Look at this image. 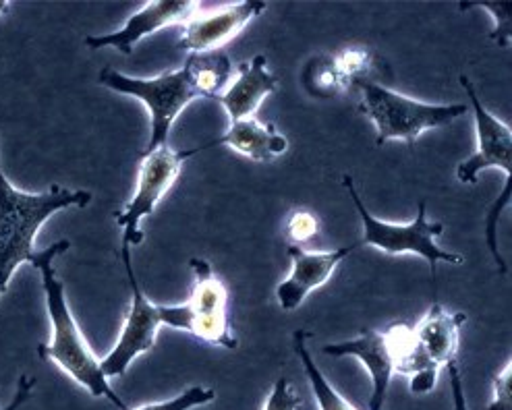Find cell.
<instances>
[{
    "instance_id": "277c9868",
    "label": "cell",
    "mask_w": 512,
    "mask_h": 410,
    "mask_svg": "<svg viewBox=\"0 0 512 410\" xmlns=\"http://www.w3.org/2000/svg\"><path fill=\"white\" fill-rule=\"evenodd\" d=\"M189 268L193 272L191 295L181 305H158L162 326L193 334L199 340L226 350H235L239 344L231 332L229 290L206 259L193 257Z\"/></svg>"
},
{
    "instance_id": "ac0fdd59",
    "label": "cell",
    "mask_w": 512,
    "mask_h": 410,
    "mask_svg": "<svg viewBox=\"0 0 512 410\" xmlns=\"http://www.w3.org/2000/svg\"><path fill=\"white\" fill-rule=\"evenodd\" d=\"M293 344H295V353L303 365V371L307 375V382L311 386V392H314L318 410H357L347 398L340 396L332 386L328 379L324 377V373L320 371L318 363L311 357L309 348H307V332L297 330L293 336Z\"/></svg>"
},
{
    "instance_id": "7a4b0ae2",
    "label": "cell",
    "mask_w": 512,
    "mask_h": 410,
    "mask_svg": "<svg viewBox=\"0 0 512 410\" xmlns=\"http://www.w3.org/2000/svg\"><path fill=\"white\" fill-rule=\"evenodd\" d=\"M90 191H71L59 185L44 193H27L9 183L0 162V297L5 295L17 268L34 261V241L40 228L65 208H85Z\"/></svg>"
},
{
    "instance_id": "4316f807",
    "label": "cell",
    "mask_w": 512,
    "mask_h": 410,
    "mask_svg": "<svg viewBox=\"0 0 512 410\" xmlns=\"http://www.w3.org/2000/svg\"><path fill=\"white\" fill-rule=\"evenodd\" d=\"M34 388H36V379L30 377V375H21L17 379V390H15L13 400L7 406L0 408V410H19L27 400H30Z\"/></svg>"
},
{
    "instance_id": "ffe728a7",
    "label": "cell",
    "mask_w": 512,
    "mask_h": 410,
    "mask_svg": "<svg viewBox=\"0 0 512 410\" xmlns=\"http://www.w3.org/2000/svg\"><path fill=\"white\" fill-rule=\"evenodd\" d=\"M332 58H334L340 75H343L353 87V81L367 79L365 75L372 71L376 54L369 48H345V50L336 52Z\"/></svg>"
},
{
    "instance_id": "cb8c5ba5",
    "label": "cell",
    "mask_w": 512,
    "mask_h": 410,
    "mask_svg": "<svg viewBox=\"0 0 512 410\" xmlns=\"http://www.w3.org/2000/svg\"><path fill=\"white\" fill-rule=\"evenodd\" d=\"M301 398L297 396V392L293 390L291 382L287 377H278V382L274 384L264 410H299L301 406Z\"/></svg>"
},
{
    "instance_id": "7c38bea8",
    "label": "cell",
    "mask_w": 512,
    "mask_h": 410,
    "mask_svg": "<svg viewBox=\"0 0 512 410\" xmlns=\"http://www.w3.org/2000/svg\"><path fill=\"white\" fill-rule=\"evenodd\" d=\"M359 247H361V241L347 247H338L334 251L309 253L299 245H289L287 253L293 263V272L276 288V299L280 309L287 313L295 311L307 299V295H311L316 288L324 286L330 280L338 263L345 261L347 255H351Z\"/></svg>"
},
{
    "instance_id": "8fae6325",
    "label": "cell",
    "mask_w": 512,
    "mask_h": 410,
    "mask_svg": "<svg viewBox=\"0 0 512 410\" xmlns=\"http://www.w3.org/2000/svg\"><path fill=\"white\" fill-rule=\"evenodd\" d=\"M266 9L268 5L262 0H243V3L224 5L210 13H197L187 25H183L179 48L189 54L222 50V46L235 40L245 25L260 17Z\"/></svg>"
},
{
    "instance_id": "603a6c76",
    "label": "cell",
    "mask_w": 512,
    "mask_h": 410,
    "mask_svg": "<svg viewBox=\"0 0 512 410\" xmlns=\"http://www.w3.org/2000/svg\"><path fill=\"white\" fill-rule=\"evenodd\" d=\"M320 220L305 210L293 212V216L287 222V234L293 243H307L318 234Z\"/></svg>"
},
{
    "instance_id": "484cf974",
    "label": "cell",
    "mask_w": 512,
    "mask_h": 410,
    "mask_svg": "<svg viewBox=\"0 0 512 410\" xmlns=\"http://www.w3.org/2000/svg\"><path fill=\"white\" fill-rule=\"evenodd\" d=\"M446 369H448V375H450V392H452V400H454V410H469L467 408V398H465V392H463L461 369H459L457 361L448 363Z\"/></svg>"
},
{
    "instance_id": "3957f363",
    "label": "cell",
    "mask_w": 512,
    "mask_h": 410,
    "mask_svg": "<svg viewBox=\"0 0 512 410\" xmlns=\"http://www.w3.org/2000/svg\"><path fill=\"white\" fill-rule=\"evenodd\" d=\"M353 87L361 92L357 110L372 119L378 129V145H384L390 139H403L409 143V148H413V143L425 131L450 125L467 114L465 104L417 102L372 79H357L353 81Z\"/></svg>"
},
{
    "instance_id": "2e32d148",
    "label": "cell",
    "mask_w": 512,
    "mask_h": 410,
    "mask_svg": "<svg viewBox=\"0 0 512 410\" xmlns=\"http://www.w3.org/2000/svg\"><path fill=\"white\" fill-rule=\"evenodd\" d=\"M465 321V313H452L440 303H434L419 324L413 326V334L425 357L438 369L457 361L459 334Z\"/></svg>"
},
{
    "instance_id": "5bb4252c",
    "label": "cell",
    "mask_w": 512,
    "mask_h": 410,
    "mask_svg": "<svg viewBox=\"0 0 512 410\" xmlns=\"http://www.w3.org/2000/svg\"><path fill=\"white\" fill-rule=\"evenodd\" d=\"M237 79L216 98L229 114L231 123L251 119L260 104L278 90V79L268 71V58L255 54L249 63L237 67Z\"/></svg>"
},
{
    "instance_id": "ba28073f",
    "label": "cell",
    "mask_w": 512,
    "mask_h": 410,
    "mask_svg": "<svg viewBox=\"0 0 512 410\" xmlns=\"http://www.w3.org/2000/svg\"><path fill=\"white\" fill-rule=\"evenodd\" d=\"M183 162L185 160L181 154L170 150L168 145L139 156L135 195L125 205L123 212L115 214L117 224L123 228V245L133 247L144 241V232H141L139 224L156 210L162 197L175 187Z\"/></svg>"
},
{
    "instance_id": "9a60e30c",
    "label": "cell",
    "mask_w": 512,
    "mask_h": 410,
    "mask_svg": "<svg viewBox=\"0 0 512 410\" xmlns=\"http://www.w3.org/2000/svg\"><path fill=\"white\" fill-rule=\"evenodd\" d=\"M218 145H226V148L243 154L245 158H251L253 162H270L272 158L289 150V141L276 131L274 125H264L251 116V119L231 123L229 131L222 137L208 141L204 145H197V148L183 150L179 154L183 160H187L199 152L218 148Z\"/></svg>"
},
{
    "instance_id": "6da1fadb",
    "label": "cell",
    "mask_w": 512,
    "mask_h": 410,
    "mask_svg": "<svg viewBox=\"0 0 512 410\" xmlns=\"http://www.w3.org/2000/svg\"><path fill=\"white\" fill-rule=\"evenodd\" d=\"M71 249V243L67 239H61L48 249L36 251L32 268L40 272L44 299H46V311L50 317L52 338L46 344L38 346V357L46 363L59 365L73 382H77L81 388L88 390L94 398H106L108 402L115 404L119 410H129V406L121 400L119 394L110 388L108 377L104 375L100 367V359L92 353V348L81 334L77 321L71 313L65 282L56 274L54 257L63 255Z\"/></svg>"
},
{
    "instance_id": "44dd1931",
    "label": "cell",
    "mask_w": 512,
    "mask_h": 410,
    "mask_svg": "<svg viewBox=\"0 0 512 410\" xmlns=\"http://www.w3.org/2000/svg\"><path fill=\"white\" fill-rule=\"evenodd\" d=\"M216 400V392L210 388H202V386H193L185 392H181L179 396L170 398L166 402H154V404H144L139 408H129V410H191L195 406H204Z\"/></svg>"
},
{
    "instance_id": "d6986e66",
    "label": "cell",
    "mask_w": 512,
    "mask_h": 410,
    "mask_svg": "<svg viewBox=\"0 0 512 410\" xmlns=\"http://www.w3.org/2000/svg\"><path fill=\"white\" fill-rule=\"evenodd\" d=\"M301 81L307 94L314 98H332L351 87V83L340 75L334 58L326 54L311 58L301 73Z\"/></svg>"
},
{
    "instance_id": "52a82bcc",
    "label": "cell",
    "mask_w": 512,
    "mask_h": 410,
    "mask_svg": "<svg viewBox=\"0 0 512 410\" xmlns=\"http://www.w3.org/2000/svg\"><path fill=\"white\" fill-rule=\"evenodd\" d=\"M121 259L123 266L129 278V288H131V301L125 313V324L123 332L115 344V348L100 361V367L106 377H121L127 373L131 363L139 357L146 355L156 346L158 332L162 328V319H160V309L154 305L146 292L141 290L135 272H133V261H131V247L123 245L121 247Z\"/></svg>"
},
{
    "instance_id": "30bf717a",
    "label": "cell",
    "mask_w": 512,
    "mask_h": 410,
    "mask_svg": "<svg viewBox=\"0 0 512 410\" xmlns=\"http://www.w3.org/2000/svg\"><path fill=\"white\" fill-rule=\"evenodd\" d=\"M199 11L197 0H152L146 3L129 21L112 34L88 36L83 42L92 50L115 48L123 54H131L135 44L164 27L187 25Z\"/></svg>"
},
{
    "instance_id": "8992f818",
    "label": "cell",
    "mask_w": 512,
    "mask_h": 410,
    "mask_svg": "<svg viewBox=\"0 0 512 410\" xmlns=\"http://www.w3.org/2000/svg\"><path fill=\"white\" fill-rule=\"evenodd\" d=\"M98 81L112 92L133 96L135 100L146 104L152 121V135L146 152L158 150L162 145H166L170 127L177 121V116L193 100H197V94L185 69L166 71L152 79H139L129 77L112 67H104L98 73Z\"/></svg>"
},
{
    "instance_id": "9c48e42d",
    "label": "cell",
    "mask_w": 512,
    "mask_h": 410,
    "mask_svg": "<svg viewBox=\"0 0 512 410\" xmlns=\"http://www.w3.org/2000/svg\"><path fill=\"white\" fill-rule=\"evenodd\" d=\"M461 87L467 92V98L473 106L475 114V131H477V152L459 164L457 179L463 185H475L477 177L483 170H502L506 174V181L512 179V131L506 123L488 108L481 104L477 96V87L467 75L459 77Z\"/></svg>"
},
{
    "instance_id": "5b68a950",
    "label": "cell",
    "mask_w": 512,
    "mask_h": 410,
    "mask_svg": "<svg viewBox=\"0 0 512 410\" xmlns=\"http://www.w3.org/2000/svg\"><path fill=\"white\" fill-rule=\"evenodd\" d=\"M343 185L347 193L351 195V201L361 216L363 222V239L361 245L376 247L388 255H401V253H415L421 255L425 261L430 263V274L436 278V266L440 261L454 263V266H463L465 257L457 253H448L438 247L436 239L444 232L442 222H428V203L419 201L417 205V218L409 224H392L374 218L367 212L365 203L361 201L357 187L353 183V177L345 174Z\"/></svg>"
},
{
    "instance_id": "4fadbf2b",
    "label": "cell",
    "mask_w": 512,
    "mask_h": 410,
    "mask_svg": "<svg viewBox=\"0 0 512 410\" xmlns=\"http://www.w3.org/2000/svg\"><path fill=\"white\" fill-rule=\"evenodd\" d=\"M324 353L332 357H357L365 369L372 375L374 392L369 398V410H382L388 394L390 379L394 373L392 348L386 330L378 332L374 328H365L357 338L326 344Z\"/></svg>"
},
{
    "instance_id": "d4e9b609",
    "label": "cell",
    "mask_w": 512,
    "mask_h": 410,
    "mask_svg": "<svg viewBox=\"0 0 512 410\" xmlns=\"http://www.w3.org/2000/svg\"><path fill=\"white\" fill-rule=\"evenodd\" d=\"M488 410H512V363L494 377V398Z\"/></svg>"
},
{
    "instance_id": "e0dca14e",
    "label": "cell",
    "mask_w": 512,
    "mask_h": 410,
    "mask_svg": "<svg viewBox=\"0 0 512 410\" xmlns=\"http://www.w3.org/2000/svg\"><path fill=\"white\" fill-rule=\"evenodd\" d=\"M197 98L216 100L233 77V61L224 50L212 52H191L183 67Z\"/></svg>"
},
{
    "instance_id": "7402d4cb",
    "label": "cell",
    "mask_w": 512,
    "mask_h": 410,
    "mask_svg": "<svg viewBox=\"0 0 512 410\" xmlns=\"http://www.w3.org/2000/svg\"><path fill=\"white\" fill-rule=\"evenodd\" d=\"M459 7H461V11L471 9V7H479V9L490 11V15L496 21V29L492 32V40L500 48L510 46V38H512V21H510L512 5L510 3H459Z\"/></svg>"
}]
</instances>
